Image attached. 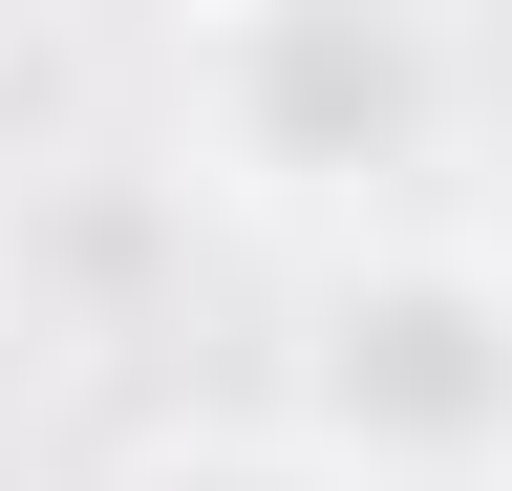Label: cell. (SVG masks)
<instances>
[{
    "label": "cell",
    "mask_w": 512,
    "mask_h": 491,
    "mask_svg": "<svg viewBox=\"0 0 512 491\" xmlns=\"http://www.w3.org/2000/svg\"><path fill=\"white\" fill-rule=\"evenodd\" d=\"M470 86L491 65L406 0H214V22H171V193H214V214L406 193V171H448Z\"/></svg>",
    "instance_id": "1"
},
{
    "label": "cell",
    "mask_w": 512,
    "mask_h": 491,
    "mask_svg": "<svg viewBox=\"0 0 512 491\" xmlns=\"http://www.w3.org/2000/svg\"><path fill=\"white\" fill-rule=\"evenodd\" d=\"M278 427L342 491H512V257L491 235H427V214L342 235L299 278Z\"/></svg>",
    "instance_id": "2"
},
{
    "label": "cell",
    "mask_w": 512,
    "mask_h": 491,
    "mask_svg": "<svg viewBox=\"0 0 512 491\" xmlns=\"http://www.w3.org/2000/svg\"><path fill=\"white\" fill-rule=\"evenodd\" d=\"M86 491H342L299 449V427H150V449H107Z\"/></svg>",
    "instance_id": "3"
},
{
    "label": "cell",
    "mask_w": 512,
    "mask_h": 491,
    "mask_svg": "<svg viewBox=\"0 0 512 491\" xmlns=\"http://www.w3.org/2000/svg\"><path fill=\"white\" fill-rule=\"evenodd\" d=\"M491 257H512V193H491Z\"/></svg>",
    "instance_id": "4"
}]
</instances>
